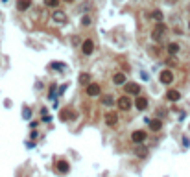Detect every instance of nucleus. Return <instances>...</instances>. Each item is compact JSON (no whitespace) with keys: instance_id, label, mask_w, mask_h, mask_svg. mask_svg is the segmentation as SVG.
Wrapping results in <instances>:
<instances>
[{"instance_id":"f257e3e1","label":"nucleus","mask_w":190,"mask_h":177,"mask_svg":"<svg viewBox=\"0 0 190 177\" xmlns=\"http://www.w3.org/2000/svg\"><path fill=\"white\" fill-rule=\"evenodd\" d=\"M166 30H168V28H166L164 22H157L155 28H153V32H151V39L161 42V41L164 39V35H166Z\"/></svg>"},{"instance_id":"1a4fd4ad","label":"nucleus","mask_w":190,"mask_h":177,"mask_svg":"<svg viewBox=\"0 0 190 177\" xmlns=\"http://www.w3.org/2000/svg\"><path fill=\"white\" fill-rule=\"evenodd\" d=\"M148 125L151 131H161L163 129V122L159 118H153V120H148Z\"/></svg>"},{"instance_id":"a211bd4d","label":"nucleus","mask_w":190,"mask_h":177,"mask_svg":"<svg viewBox=\"0 0 190 177\" xmlns=\"http://www.w3.org/2000/svg\"><path fill=\"white\" fill-rule=\"evenodd\" d=\"M151 19H155L157 22H163L164 20V15H163V11L161 9H155V11H151V15H149Z\"/></svg>"},{"instance_id":"6e6552de","label":"nucleus","mask_w":190,"mask_h":177,"mask_svg":"<svg viewBox=\"0 0 190 177\" xmlns=\"http://www.w3.org/2000/svg\"><path fill=\"white\" fill-rule=\"evenodd\" d=\"M166 100L168 101H179L181 100V92L175 91V89H170L168 92H166Z\"/></svg>"},{"instance_id":"4468645a","label":"nucleus","mask_w":190,"mask_h":177,"mask_svg":"<svg viewBox=\"0 0 190 177\" xmlns=\"http://www.w3.org/2000/svg\"><path fill=\"white\" fill-rule=\"evenodd\" d=\"M52 19L56 20L57 24H65V22H66V13H65V11H56Z\"/></svg>"},{"instance_id":"f03ea898","label":"nucleus","mask_w":190,"mask_h":177,"mask_svg":"<svg viewBox=\"0 0 190 177\" xmlns=\"http://www.w3.org/2000/svg\"><path fill=\"white\" fill-rule=\"evenodd\" d=\"M159 81H161L163 85H172V81H173V72H172V70H163V72L159 74Z\"/></svg>"},{"instance_id":"20e7f679","label":"nucleus","mask_w":190,"mask_h":177,"mask_svg":"<svg viewBox=\"0 0 190 177\" xmlns=\"http://www.w3.org/2000/svg\"><path fill=\"white\" fill-rule=\"evenodd\" d=\"M126 92L127 94H135V96H139V94H140V85L135 83V81H129V83H126Z\"/></svg>"},{"instance_id":"9d476101","label":"nucleus","mask_w":190,"mask_h":177,"mask_svg":"<svg viewBox=\"0 0 190 177\" xmlns=\"http://www.w3.org/2000/svg\"><path fill=\"white\" fill-rule=\"evenodd\" d=\"M135 107H137L139 111H144V109L148 107V98H144V96H139V98L135 100Z\"/></svg>"},{"instance_id":"a878e982","label":"nucleus","mask_w":190,"mask_h":177,"mask_svg":"<svg viewBox=\"0 0 190 177\" xmlns=\"http://www.w3.org/2000/svg\"><path fill=\"white\" fill-rule=\"evenodd\" d=\"M30 137H32L33 140H35V138H37V131H32V133H30Z\"/></svg>"},{"instance_id":"2eb2a0df","label":"nucleus","mask_w":190,"mask_h":177,"mask_svg":"<svg viewBox=\"0 0 190 177\" xmlns=\"http://www.w3.org/2000/svg\"><path fill=\"white\" fill-rule=\"evenodd\" d=\"M116 122H118V115H116V113H109V115H105V124L107 125H116Z\"/></svg>"},{"instance_id":"6ab92c4d","label":"nucleus","mask_w":190,"mask_h":177,"mask_svg":"<svg viewBox=\"0 0 190 177\" xmlns=\"http://www.w3.org/2000/svg\"><path fill=\"white\" fill-rule=\"evenodd\" d=\"M59 118H61L63 122H66V120H70V118H74V115H72V111H68V109H63V111L59 113Z\"/></svg>"},{"instance_id":"5701e85b","label":"nucleus","mask_w":190,"mask_h":177,"mask_svg":"<svg viewBox=\"0 0 190 177\" xmlns=\"http://www.w3.org/2000/svg\"><path fill=\"white\" fill-rule=\"evenodd\" d=\"M50 66H52L54 70H65V65H63V63H52Z\"/></svg>"},{"instance_id":"b1692460","label":"nucleus","mask_w":190,"mask_h":177,"mask_svg":"<svg viewBox=\"0 0 190 177\" xmlns=\"http://www.w3.org/2000/svg\"><path fill=\"white\" fill-rule=\"evenodd\" d=\"M90 22H92V20H90V15H83V19H81V24H83V26H89Z\"/></svg>"},{"instance_id":"39448f33","label":"nucleus","mask_w":190,"mask_h":177,"mask_svg":"<svg viewBox=\"0 0 190 177\" xmlns=\"http://www.w3.org/2000/svg\"><path fill=\"white\" fill-rule=\"evenodd\" d=\"M100 92H102V87H100L98 83H89V85H87V94H89V96L94 98V96H100Z\"/></svg>"},{"instance_id":"f8f14e48","label":"nucleus","mask_w":190,"mask_h":177,"mask_svg":"<svg viewBox=\"0 0 190 177\" xmlns=\"http://www.w3.org/2000/svg\"><path fill=\"white\" fill-rule=\"evenodd\" d=\"M113 83H114V85H126V74L116 72V74L113 76Z\"/></svg>"},{"instance_id":"412c9836","label":"nucleus","mask_w":190,"mask_h":177,"mask_svg":"<svg viewBox=\"0 0 190 177\" xmlns=\"http://www.w3.org/2000/svg\"><path fill=\"white\" fill-rule=\"evenodd\" d=\"M102 105H105V107H111V105H114V100L111 94H105L104 98H102Z\"/></svg>"},{"instance_id":"cd10ccee","label":"nucleus","mask_w":190,"mask_h":177,"mask_svg":"<svg viewBox=\"0 0 190 177\" xmlns=\"http://www.w3.org/2000/svg\"><path fill=\"white\" fill-rule=\"evenodd\" d=\"M188 28H190V22H188Z\"/></svg>"},{"instance_id":"423d86ee","label":"nucleus","mask_w":190,"mask_h":177,"mask_svg":"<svg viewBox=\"0 0 190 177\" xmlns=\"http://www.w3.org/2000/svg\"><path fill=\"white\" fill-rule=\"evenodd\" d=\"M146 131H142V129H139V131H133V135H131V140L135 142V144H142L144 140H146Z\"/></svg>"},{"instance_id":"7ed1b4c3","label":"nucleus","mask_w":190,"mask_h":177,"mask_svg":"<svg viewBox=\"0 0 190 177\" xmlns=\"http://www.w3.org/2000/svg\"><path fill=\"white\" fill-rule=\"evenodd\" d=\"M94 48H96V46H94V41L92 39H85L83 44H81V52H83L85 56H90V54L94 52Z\"/></svg>"},{"instance_id":"ddd939ff","label":"nucleus","mask_w":190,"mask_h":177,"mask_svg":"<svg viewBox=\"0 0 190 177\" xmlns=\"http://www.w3.org/2000/svg\"><path fill=\"white\" fill-rule=\"evenodd\" d=\"M56 168H57V172H61V174H68V172H70V166H68L66 160H59V162L56 164Z\"/></svg>"},{"instance_id":"dca6fc26","label":"nucleus","mask_w":190,"mask_h":177,"mask_svg":"<svg viewBox=\"0 0 190 177\" xmlns=\"http://www.w3.org/2000/svg\"><path fill=\"white\" fill-rule=\"evenodd\" d=\"M30 6H32V0H19V2H17V9H19V11L30 9Z\"/></svg>"},{"instance_id":"aec40b11","label":"nucleus","mask_w":190,"mask_h":177,"mask_svg":"<svg viewBox=\"0 0 190 177\" xmlns=\"http://www.w3.org/2000/svg\"><path fill=\"white\" fill-rule=\"evenodd\" d=\"M168 54H170V56L179 54V44H177V42H170V44H168Z\"/></svg>"},{"instance_id":"4be33fe9","label":"nucleus","mask_w":190,"mask_h":177,"mask_svg":"<svg viewBox=\"0 0 190 177\" xmlns=\"http://www.w3.org/2000/svg\"><path fill=\"white\" fill-rule=\"evenodd\" d=\"M44 6L46 7H57L59 6V0H44Z\"/></svg>"},{"instance_id":"0eeeda50","label":"nucleus","mask_w":190,"mask_h":177,"mask_svg":"<svg viewBox=\"0 0 190 177\" xmlns=\"http://www.w3.org/2000/svg\"><path fill=\"white\" fill-rule=\"evenodd\" d=\"M116 103H118L120 111H129V109H131V100L127 98V96H122V98L118 100Z\"/></svg>"},{"instance_id":"393cba45","label":"nucleus","mask_w":190,"mask_h":177,"mask_svg":"<svg viewBox=\"0 0 190 177\" xmlns=\"http://www.w3.org/2000/svg\"><path fill=\"white\" fill-rule=\"evenodd\" d=\"M22 116H24V118H30V107H24V111H22Z\"/></svg>"},{"instance_id":"f3484780","label":"nucleus","mask_w":190,"mask_h":177,"mask_svg":"<svg viewBox=\"0 0 190 177\" xmlns=\"http://www.w3.org/2000/svg\"><path fill=\"white\" fill-rule=\"evenodd\" d=\"M89 83H90V74H89V72H81V74H80V85H85V87H87Z\"/></svg>"},{"instance_id":"bb28decb","label":"nucleus","mask_w":190,"mask_h":177,"mask_svg":"<svg viewBox=\"0 0 190 177\" xmlns=\"http://www.w3.org/2000/svg\"><path fill=\"white\" fill-rule=\"evenodd\" d=\"M63 2H68V4H70V2H74V0H63Z\"/></svg>"},{"instance_id":"9b49d317","label":"nucleus","mask_w":190,"mask_h":177,"mask_svg":"<svg viewBox=\"0 0 190 177\" xmlns=\"http://www.w3.org/2000/svg\"><path fill=\"white\" fill-rule=\"evenodd\" d=\"M148 153H149V150L146 148V146H142V144H140L139 148H135V155H137V157L146 159V157H148Z\"/></svg>"}]
</instances>
